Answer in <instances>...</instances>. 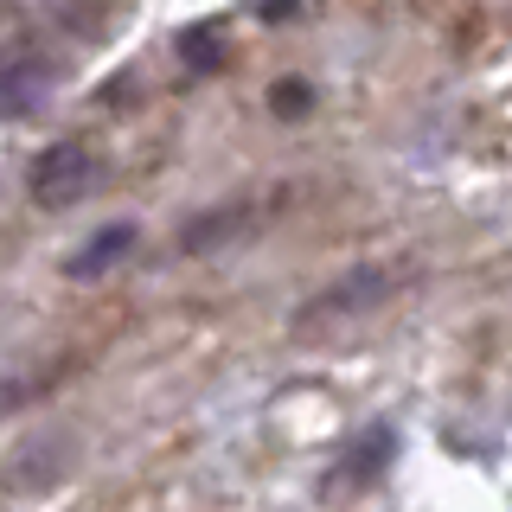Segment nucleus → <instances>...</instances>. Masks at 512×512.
<instances>
[{"label":"nucleus","mask_w":512,"mask_h":512,"mask_svg":"<svg viewBox=\"0 0 512 512\" xmlns=\"http://www.w3.org/2000/svg\"><path fill=\"white\" fill-rule=\"evenodd\" d=\"M32 199L45 205V212H64V205H77L84 192L96 186V154L77 148V141H58V148H45L32 160Z\"/></svg>","instance_id":"1"},{"label":"nucleus","mask_w":512,"mask_h":512,"mask_svg":"<svg viewBox=\"0 0 512 512\" xmlns=\"http://www.w3.org/2000/svg\"><path fill=\"white\" fill-rule=\"evenodd\" d=\"M45 90H52V64L32 58V52H0V109L7 116H26V109L45 103Z\"/></svg>","instance_id":"2"},{"label":"nucleus","mask_w":512,"mask_h":512,"mask_svg":"<svg viewBox=\"0 0 512 512\" xmlns=\"http://www.w3.org/2000/svg\"><path fill=\"white\" fill-rule=\"evenodd\" d=\"M128 244H135V231H128V224H116L109 237H96V244H90L84 256H77V263H71V276H96V269H103V263H116V250H128Z\"/></svg>","instance_id":"3"}]
</instances>
